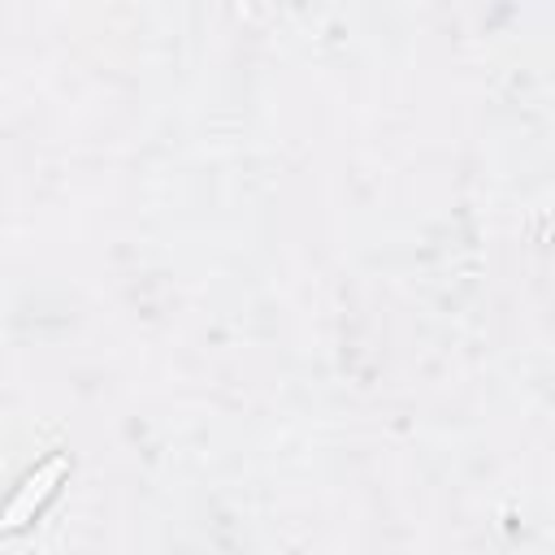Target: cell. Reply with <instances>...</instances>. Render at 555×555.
Returning <instances> with one entry per match:
<instances>
[{"instance_id":"obj_1","label":"cell","mask_w":555,"mask_h":555,"mask_svg":"<svg viewBox=\"0 0 555 555\" xmlns=\"http://www.w3.org/2000/svg\"><path fill=\"white\" fill-rule=\"evenodd\" d=\"M69 468V460L65 455H56V460H48V464H39L26 481H22V490L13 494V503L4 507V533H13V529H22L30 516H35V507L52 494V486L61 481V473Z\"/></svg>"}]
</instances>
